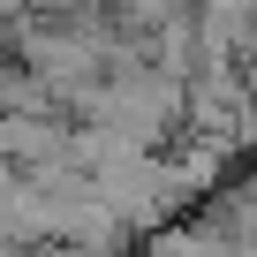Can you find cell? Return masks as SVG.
Here are the masks:
<instances>
[{"mask_svg":"<svg viewBox=\"0 0 257 257\" xmlns=\"http://www.w3.org/2000/svg\"><path fill=\"white\" fill-rule=\"evenodd\" d=\"M0 61H8V23H0Z\"/></svg>","mask_w":257,"mask_h":257,"instance_id":"1","label":"cell"}]
</instances>
